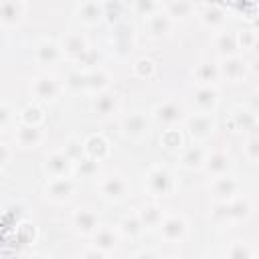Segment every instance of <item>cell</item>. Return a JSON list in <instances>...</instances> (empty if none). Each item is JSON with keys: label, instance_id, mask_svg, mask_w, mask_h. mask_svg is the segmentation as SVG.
<instances>
[{"label": "cell", "instance_id": "obj_1", "mask_svg": "<svg viewBox=\"0 0 259 259\" xmlns=\"http://www.w3.org/2000/svg\"><path fill=\"white\" fill-rule=\"evenodd\" d=\"M146 182H148L150 192L156 194V196H162V194L170 192V188H172V176L164 168H152L148 178H146Z\"/></svg>", "mask_w": 259, "mask_h": 259}, {"label": "cell", "instance_id": "obj_2", "mask_svg": "<svg viewBox=\"0 0 259 259\" xmlns=\"http://www.w3.org/2000/svg\"><path fill=\"white\" fill-rule=\"evenodd\" d=\"M71 160H73V158H71L67 152H55V154H51V156L47 158L45 170H47L51 176H55V178L65 176V172H67L69 166H71Z\"/></svg>", "mask_w": 259, "mask_h": 259}, {"label": "cell", "instance_id": "obj_3", "mask_svg": "<svg viewBox=\"0 0 259 259\" xmlns=\"http://www.w3.org/2000/svg\"><path fill=\"white\" fill-rule=\"evenodd\" d=\"M180 117H182V109H180V105L174 103V101L160 103V105L154 109V119L160 121V123H166V125L176 123Z\"/></svg>", "mask_w": 259, "mask_h": 259}, {"label": "cell", "instance_id": "obj_4", "mask_svg": "<svg viewBox=\"0 0 259 259\" xmlns=\"http://www.w3.org/2000/svg\"><path fill=\"white\" fill-rule=\"evenodd\" d=\"M121 130H123V134L130 136V138H142V136L148 134L146 117H144L142 113H130L127 117H123Z\"/></svg>", "mask_w": 259, "mask_h": 259}, {"label": "cell", "instance_id": "obj_5", "mask_svg": "<svg viewBox=\"0 0 259 259\" xmlns=\"http://www.w3.org/2000/svg\"><path fill=\"white\" fill-rule=\"evenodd\" d=\"M214 127V119L210 117V113H196L194 117L188 119V130L194 138H206L212 134Z\"/></svg>", "mask_w": 259, "mask_h": 259}, {"label": "cell", "instance_id": "obj_6", "mask_svg": "<svg viewBox=\"0 0 259 259\" xmlns=\"http://www.w3.org/2000/svg\"><path fill=\"white\" fill-rule=\"evenodd\" d=\"M101 192H103V196L117 200V198H121V196L127 192V180H125L123 176H117V174L107 176V178L101 182Z\"/></svg>", "mask_w": 259, "mask_h": 259}, {"label": "cell", "instance_id": "obj_7", "mask_svg": "<svg viewBox=\"0 0 259 259\" xmlns=\"http://www.w3.org/2000/svg\"><path fill=\"white\" fill-rule=\"evenodd\" d=\"M186 231V223L182 217H168L164 223H162V235L168 239V241H178Z\"/></svg>", "mask_w": 259, "mask_h": 259}, {"label": "cell", "instance_id": "obj_8", "mask_svg": "<svg viewBox=\"0 0 259 259\" xmlns=\"http://www.w3.org/2000/svg\"><path fill=\"white\" fill-rule=\"evenodd\" d=\"M71 192H73V182H71L69 178H63V176L55 178V180L49 184V188H47V194H49L53 200H65V198H69Z\"/></svg>", "mask_w": 259, "mask_h": 259}, {"label": "cell", "instance_id": "obj_9", "mask_svg": "<svg viewBox=\"0 0 259 259\" xmlns=\"http://www.w3.org/2000/svg\"><path fill=\"white\" fill-rule=\"evenodd\" d=\"M223 210H225L223 214H225L227 219H231V217L241 219V217H247V214H249L251 204H249L247 198H231L229 202L223 204Z\"/></svg>", "mask_w": 259, "mask_h": 259}, {"label": "cell", "instance_id": "obj_10", "mask_svg": "<svg viewBox=\"0 0 259 259\" xmlns=\"http://www.w3.org/2000/svg\"><path fill=\"white\" fill-rule=\"evenodd\" d=\"M217 99H219V93L214 87L210 85H202L196 89V95H194V101L200 109H212L217 105Z\"/></svg>", "mask_w": 259, "mask_h": 259}, {"label": "cell", "instance_id": "obj_11", "mask_svg": "<svg viewBox=\"0 0 259 259\" xmlns=\"http://www.w3.org/2000/svg\"><path fill=\"white\" fill-rule=\"evenodd\" d=\"M204 168H206V172L217 174V176L225 174L227 168H229V158H227V154H223V152L210 154V156L204 160Z\"/></svg>", "mask_w": 259, "mask_h": 259}, {"label": "cell", "instance_id": "obj_12", "mask_svg": "<svg viewBox=\"0 0 259 259\" xmlns=\"http://www.w3.org/2000/svg\"><path fill=\"white\" fill-rule=\"evenodd\" d=\"M57 91H59V85L53 77H40L34 83V93L40 99H53L57 95Z\"/></svg>", "mask_w": 259, "mask_h": 259}, {"label": "cell", "instance_id": "obj_13", "mask_svg": "<svg viewBox=\"0 0 259 259\" xmlns=\"http://www.w3.org/2000/svg\"><path fill=\"white\" fill-rule=\"evenodd\" d=\"M85 152L95 158V160H101L105 154H107V142L103 136H89L85 140Z\"/></svg>", "mask_w": 259, "mask_h": 259}, {"label": "cell", "instance_id": "obj_14", "mask_svg": "<svg viewBox=\"0 0 259 259\" xmlns=\"http://www.w3.org/2000/svg\"><path fill=\"white\" fill-rule=\"evenodd\" d=\"M40 138H42L40 136V130L36 125H32V123H28V125H24V127L18 130V144L24 146V148L36 146L40 142Z\"/></svg>", "mask_w": 259, "mask_h": 259}, {"label": "cell", "instance_id": "obj_15", "mask_svg": "<svg viewBox=\"0 0 259 259\" xmlns=\"http://www.w3.org/2000/svg\"><path fill=\"white\" fill-rule=\"evenodd\" d=\"M235 190H237V182L233 178H229V176H223V174L217 178V182L212 186V192L219 198H231L235 194Z\"/></svg>", "mask_w": 259, "mask_h": 259}, {"label": "cell", "instance_id": "obj_16", "mask_svg": "<svg viewBox=\"0 0 259 259\" xmlns=\"http://www.w3.org/2000/svg\"><path fill=\"white\" fill-rule=\"evenodd\" d=\"M63 51L67 55H75V57H81L85 51H87V42L81 34H69L65 40H63Z\"/></svg>", "mask_w": 259, "mask_h": 259}, {"label": "cell", "instance_id": "obj_17", "mask_svg": "<svg viewBox=\"0 0 259 259\" xmlns=\"http://www.w3.org/2000/svg\"><path fill=\"white\" fill-rule=\"evenodd\" d=\"M221 71L227 75V79L237 81V79H241L243 73H245V63H243L241 59H237V57H229V59L223 63Z\"/></svg>", "mask_w": 259, "mask_h": 259}, {"label": "cell", "instance_id": "obj_18", "mask_svg": "<svg viewBox=\"0 0 259 259\" xmlns=\"http://www.w3.org/2000/svg\"><path fill=\"white\" fill-rule=\"evenodd\" d=\"M115 103H117L115 95H111V93H99L93 99V109L99 115H107V113H111L115 109Z\"/></svg>", "mask_w": 259, "mask_h": 259}, {"label": "cell", "instance_id": "obj_19", "mask_svg": "<svg viewBox=\"0 0 259 259\" xmlns=\"http://www.w3.org/2000/svg\"><path fill=\"white\" fill-rule=\"evenodd\" d=\"M20 16H22L20 0H4V4H2V20H4V24L20 20Z\"/></svg>", "mask_w": 259, "mask_h": 259}, {"label": "cell", "instance_id": "obj_20", "mask_svg": "<svg viewBox=\"0 0 259 259\" xmlns=\"http://www.w3.org/2000/svg\"><path fill=\"white\" fill-rule=\"evenodd\" d=\"M79 16L85 20V22H95L99 16H101V8L95 0H85L81 6H79Z\"/></svg>", "mask_w": 259, "mask_h": 259}, {"label": "cell", "instance_id": "obj_21", "mask_svg": "<svg viewBox=\"0 0 259 259\" xmlns=\"http://www.w3.org/2000/svg\"><path fill=\"white\" fill-rule=\"evenodd\" d=\"M170 30V20L166 14H152L150 18V32L156 36H162Z\"/></svg>", "mask_w": 259, "mask_h": 259}, {"label": "cell", "instance_id": "obj_22", "mask_svg": "<svg viewBox=\"0 0 259 259\" xmlns=\"http://www.w3.org/2000/svg\"><path fill=\"white\" fill-rule=\"evenodd\" d=\"M75 223H77V227H79L83 233H89V231L95 229L97 219H95V214H93L91 210H79V212L75 214Z\"/></svg>", "mask_w": 259, "mask_h": 259}, {"label": "cell", "instance_id": "obj_23", "mask_svg": "<svg viewBox=\"0 0 259 259\" xmlns=\"http://www.w3.org/2000/svg\"><path fill=\"white\" fill-rule=\"evenodd\" d=\"M235 49H237V36L227 34V32L217 36V51L221 55H231Z\"/></svg>", "mask_w": 259, "mask_h": 259}, {"label": "cell", "instance_id": "obj_24", "mask_svg": "<svg viewBox=\"0 0 259 259\" xmlns=\"http://www.w3.org/2000/svg\"><path fill=\"white\" fill-rule=\"evenodd\" d=\"M36 55H38V59L40 61H55L57 57H59V47L55 45V42H40L38 45V49H36Z\"/></svg>", "mask_w": 259, "mask_h": 259}, {"label": "cell", "instance_id": "obj_25", "mask_svg": "<svg viewBox=\"0 0 259 259\" xmlns=\"http://www.w3.org/2000/svg\"><path fill=\"white\" fill-rule=\"evenodd\" d=\"M160 221H162V212H160V208H156V206H148V208H144V212H142V225L154 227V225H158Z\"/></svg>", "mask_w": 259, "mask_h": 259}, {"label": "cell", "instance_id": "obj_26", "mask_svg": "<svg viewBox=\"0 0 259 259\" xmlns=\"http://www.w3.org/2000/svg\"><path fill=\"white\" fill-rule=\"evenodd\" d=\"M223 18H225V12H223L219 6H208V8L202 12V20H204L206 24H219V22H223Z\"/></svg>", "mask_w": 259, "mask_h": 259}, {"label": "cell", "instance_id": "obj_27", "mask_svg": "<svg viewBox=\"0 0 259 259\" xmlns=\"http://www.w3.org/2000/svg\"><path fill=\"white\" fill-rule=\"evenodd\" d=\"M200 162H204V160H202V152H200L198 148H190V150L182 156V164H184L186 168H194V166H198Z\"/></svg>", "mask_w": 259, "mask_h": 259}, {"label": "cell", "instance_id": "obj_28", "mask_svg": "<svg viewBox=\"0 0 259 259\" xmlns=\"http://www.w3.org/2000/svg\"><path fill=\"white\" fill-rule=\"evenodd\" d=\"M77 170L81 172L83 170V176H89V174H93L95 170H97V160L95 158H85V160H79V164H77Z\"/></svg>", "mask_w": 259, "mask_h": 259}, {"label": "cell", "instance_id": "obj_29", "mask_svg": "<svg viewBox=\"0 0 259 259\" xmlns=\"http://www.w3.org/2000/svg\"><path fill=\"white\" fill-rule=\"evenodd\" d=\"M103 245V247H111L113 243H115V237H113V233L109 231V229H103V231H99L97 235H95V245Z\"/></svg>", "mask_w": 259, "mask_h": 259}, {"label": "cell", "instance_id": "obj_30", "mask_svg": "<svg viewBox=\"0 0 259 259\" xmlns=\"http://www.w3.org/2000/svg\"><path fill=\"white\" fill-rule=\"evenodd\" d=\"M152 71H154V63H152L150 59H142V61L136 63V73H138L140 77L152 75Z\"/></svg>", "mask_w": 259, "mask_h": 259}, {"label": "cell", "instance_id": "obj_31", "mask_svg": "<svg viewBox=\"0 0 259 259\" xmlns=\"http://www.w3.org/2000/svg\"><path fill=\"white\" fill-rule=\"evenodd\" d=\"M212 75H214V69H210L208 65H200V67L196 69V77H198L200 83H208Z\"/></svg>", "mask_w": 259, "mask_h": 259}, {"label": "cell", "instance_id": "obj_32", "mask_svg": "<svg viewBox=\"0 0 259 259\" xmlns=\"http://www.w3.org/2000/svg\"><path fill=\"white\" fill-rule=\"evenodd\" d=\"M176 16H186L188 12H190V4L186 2V0H178V2H174L172 4V8H170Z\"/></svg>", "mask_w": 259, "mask_h": 259}, {"label": "cell", "instance_id": "obj_33", "mask_svg": "<svg viewBox=\"0 0 259 259\" xmlns=\"http://www.w3.org/2000/svg\"><path fill=\"white\" fill-rule=\"evenodd\" d=\"M253 152H257L253 160H259V138H253V140H249V144H247V154L251 156Z\"/></svg>", "mask_w": 259, "mask_h": 259}, {"label": "cell", "instance_id": "obj_34", "mask_svg": "<svg viewBox=\"0 0 259 259\" xmlns=\"http://www.w3.org/2000/svg\"><path fill=\"white\" fill-rule=\"evenodd\" d=\"M239 42H241L243 47H251V45H253V34H251V30L241 32V34H239Z\"/></svg>", "mask_w": 259, "mask_h": 259}, {"label": "cell", "instance_id": "obj_35", "mask_svg": "<svg viewBox=\"0 0 259 259\" xmlns=\"http://www.w3.org/2000/svg\"><path fill=\"white\" fill-rule=\"evenodd\" d=\"M251 107H253V111L259 113V95H253L251 97Z\"/></svg>", "mask_w": 259, "mask_h": 259}]
</instances>
